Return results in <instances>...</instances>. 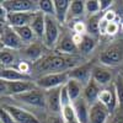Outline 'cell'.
<instances>
[{"label": "cell", "instance_id": "38", "mask_svg": "<svg viewBox=\"0 0 123 123\" xmlns=\"http://www.w3.org/2000/svg\"><path fill=\"white\" fill-rule=\"evenodd\" d=\"M48 123H65L62 115H49L48 116Z\"/></svg>", "mask_w": 123, "mask_h": 123}, {"label": "cell", "instance_id": "29", "mask_svg": "<svg viewBox=\"0 0 123 123\" xmlns=\"http://www.w3.org/2000/svg\"><path fill=\"white\" fill-rule=\"evenodd\" d=\"M100 28H101V33L102 35H106L108 37H113L116 36L119 30L122 28V25L117 21H113V22H106L104 20H101V25H100Z\"/></svg>", "mask_w": 123, "mask_h": 123}, {"label": "cell", "instance_id": "18", "mask_svg": "<svg viewBox=\"0 0 123 123\" xmlns=\"http://www.w3.org/2000/svg\"><path fill=\"white\" fill-rule=\"evenodd\" d=\"M36 12H12L7 16V25L11 27L28 26L32 22V18Z\"/></svg>", "mask_w": 123, "mask_h": 123}, {"label": "cell", "instance_id": "39", "mask_svg": "<svg viewBox=\"0 0 123 123\" xmlns=\"http://www.w3.org/2000/svg\"><path fill=\"white\" fill-rule=\"evenodd\" d=\"M112 123H123V118H122V117H121V118L118 117V118H116V119H115L113 122H112Z\"/></svg>", "mask_w": 123, "mask_h": 123}, {"label": "cell", "instance_id": "25", "mask_svg": "<svg viewBox=\"0 0 123 123\" xmlns=\"http://www.w3.org/2000/svg\"><path fill=\"white\" fill-rule=\"evenodd\" d=\"M101 20H102V12L98 14V15H95V16H89L87 20H86V33L92 36V37H96L101 33V28H100V25H101Z\"/></svg>", "mask_w": 123, "mask_h": 123}, {"label": "cell", "instance_id": "23", "mask_svg": "<svg viewBox=\"0 0 123 123\" xmlns=\"http://www.w3.org/2000/svg\"><path fill=\"white\" fill-rule=\"evenodd\" d=\"M17 54L18 50L1 48V54H0V62H1V68H12L17 64Z\"/></svg>", "mask_w": 123, "mask_h": 123}, {"label": "cell", "instance_id": "26", "mask_svg": "<svg viewBox=\"0 0 123 123\" xmlns=\"http://www.w3.org/2000/svg\"><path fill=\"white\" fill-rule=\"evenodd\" d=\"M96 46H97L96 37H92V36L85 33L84 37H83V41H81V43L79 44V52H80V54H83V55H89V54H91L95 50Z\"/></svg>", "mask_w": 123, "mask_h": 123}, {"label": "cell", "instance_id": "10", "mask_svg": "<svg viewBox=\"0 0 123 123\" xmlns=\"http://www.w3.org/2000/svg\"><path fill=\"white\" fill-rule=\"evenodd\" d=\"M53 52L59 54H65V55H73V57H79L80 54L79 47L75 44L73 39V35H69V33H63L60 36Z\"/></svg>", "mask_w": 123, "mask_h": 123}, {"label": "cell", "instance_id": "40", "mask_svg": "<svg viewBox=\"0 0 123 123\" xmlns=\"http://www.w3.org/2000/svg\"><path fill=\"white\" fill-rule=\"evenodd\" d=\"M122 70H123V65H122Z\"/></svg>", "mask_w": 123, "mask_h": 123}, {"label": "cell", "instance_id": "17", "mask_svg": "<svg viewBox=\"0 0 123 123\" xmlns=\"http://www.w3.org/2000/svg\"><path fill=\"white\" fill-rule=\"evenodd\" d=\"M0 79L5 81H35L32 75L21 73L17 68H1L0 70Z\"/></svg>", "mask_w": 123, "mask_h": 123}, {"label": "cell", "instance_id": "22", "mask_svg": "<svg viewBox=\"0 0 123 123\" xmlns=\"http://www.w3.org/2000/svg\"><path fill=\"white\" fill-rule=\"evenodd\" d=\"M70 4H71V1H69V0H54V7H55V16L54 17L57 18V21L60 25L67 22Z\"/></svg>", "mask_w": 123, "mask_h": 123}, {"label": "cell", "instance_id": "35", "mask_svg": "<svg viewBox=\"0 0 123 123\" xmlns=\"http://www.w3.org/2000/svg\"><path fill=\"white\" fill-rule=\"evenodd\" d=\"M102 20L106 22H113L117 21V14L115 10H107L106 12H102Z\"/></svg>", "mask_w": 123, "mask_h": 123}, {"label": "cell", "instance_id": "12", "mask_svg": "<svg viewBox=\"0 0 123 123\" xmlns=\"http://www.w3.org/2000/svg\"><path fill=\"white\" fill-rule=\"evenodd\" d=\"M96 63L87 62L85 64H80L71 70H69V76L70 79H74L79 83H81L84 86L89 84V81L92 79V69H94Z\"/></svg>", "mask_w": 123, "mask_h": 123}, {"label": "cell", "instance_id": "33", "mask_svg": "<svg viewBox=\"0 0 123 123\" xmlns=\"http://www.w3.org/2000/svg\"><path fill=\"white\" fill-rule=\"evenodd\" d=\"M85 10L89 16H95L101 14V7L98 0H87L85 1Z\"/></svg>", "mask_w": 123, "mask_h": 123}, {"label": "cell", "instance_id": "28", "mask_svg": "<svg viewBox=\"0 0 123 123\" xmlns=\"http://www.w3.org/2000/svg\"><path fill=\"white\" fill-rule=\"evenodd\" d=\"M15 31L17 32L18 37L21 38V41L25 43V46L32 44V43L36 42V41H38L30 25L28 26H22V27H15Z\"/></svg>", "mask_w": 123, "mask_h": 123}, {"label": "cell", "instance_id": "31", "mask_svg": "<svg viewBox=\"0 0 123 123\" xmlns=\"http://www.w3.org/2000/svg\"><path fill=\"white\" fill-rule=\"evenodd\" d=\"M113 86L117 94V100H118V107L123 110V74H118L115 78Z\"/></svg>", "mask_w": 123, "mask_h": 123}, {"label": "cell", "instance_id": "19", "mask_svg": "<svg viewBox=\"0 0 123 123\" xmlns=\"http://www.w3.org/2000/svg\"><path fill=\"white\" fill-rule=\"evenodd\" d=\"M71 106H73L80 123H90V105L84 97H80L79 100L74 101Z\"/></svg>", "mask_w": 123, "mask_h": 123}, {"label": "cell", "instance_id": "16", "mask_svg": "<svg viewBox=\"0 0 123 123\" xmlns=\"http://www.w3.org/2000/svg\"><path fill=\"white\" fill-rule=\"evenodd\" d=\"M111 112L100 101L90 106V123H107Z\"/></svg>", "mask_w": 123, "mask_h": 123}, {"label": "cell", "instance_id": "15", "mask_svg": "<svg viewBox=\"0 0 123 123\" xmlns=\"http://www.w3.org/2000/svg\"><path fill=\"white\" fill-rule=\"evenodd\" d=\"M98 101L104 106L107 107V110L111 112V113H113V112L116 111V108L118 107V100H117V94H116L113 84L101 89Z\"/></svg>", "mask_w": 123, "mask_h": 123}, {"label": "cell", "instance_id": "11", "mask_svg": "<svg viewBox=\"0 0 123 123\" xmlns=\"http://www.w3.org/2000/svg\"><path fill=\"white\" fill-rule=\"evenodd\" d=\"M44 44L43 42L42 43H39L38 41H36L35 43L32 44H28V46H25L21 50H20V54H21L22 59L24 60H27L30 62L31 64H35L37 63L38 60H41L46 54H44Z\"/></svg>", "mask_w": 123, "mask_h": 123}, {"label": "cell", "instance_id": "14", "mask_svg": "<svg viewBox=\"0 0 123 123\" xmlns=\"http://www.w3.org/2000/svg\"><path fill=\"white\" fill-rule=\"evenodd\" d=\"M62 87L46 91L47 111L49 112V115H62V111H63V106H62V101H60Z\"/></svg>", "mask_w": 123, "mask_h": 123}, {"label": "cell", "instance_id": "32", "mask_svg": "<svg viewBox=\"0 0 123 123\" xmlns=\"http://www.w3.org/2000/svg\"><path fill=\"white\" fill-rule=\"evenodd\" d=\"M62 117H63L65 123H80L76 115H75V111L73 108V106L69 105L63 107V111H62Z\"/></svg>", "mask_w": 123, "mask_h": 123}, {"label": "cell", "instance_id": "8", "mask_svg": "<svg viewBox=\"0 0 123 123\" xmlns=\"http://www.w3.org/2000/svg\"><path fill=\"white\" fill-rule=\"evenodd\" d=\"M1 7H4L9 14L12 12H37L38 1H31V0H6L1 1Z\"/></svg>", "mask_w": 123, "mask_h": 123}, {"label": "cell", "instance_id": "34", "mask_svg": "<svg viewBox=\"0 0 123 123\" xmlns=\"http://www.w3.org/2000/svg\"><path fill=\"white\" fill-rule=\"evenodd\" d=\"M71 30H73V33L85 35L86 33V22L83 21V20H76V21H74L73 26H71Z\"/></svg>", "mask_w": 123, "mask_h": 123}, {"label": "cell", "instance_id": "21", "mask_svg": "<svg viewBox=\"0 0 123 123\" xmlns=\"http://www.w3.org/2000/svg\"><path fill=\"white\" fill-rule=\"evenodd\" d=\"M31 28L35 32L37 39H42L43 41V36H44V30H46V15L42 14L41 11H37L32 18L31 22Z\"/></svg>", "mask_w": 123, "mask_h": 123}, {"label": "cell", "instance_id": "13", "mask_svg": "<svg viewBox=\"0 0 123 123\" xmlns=\"http://www.w3.org/2000/svg\"><path fill=\"white\" fill-rule=\"evenodd\" d=\"M92 80H95L101 87H106L113 84L115 78L111 68L101 64H95L92 69Z\"/></svg>", "mask_w": 123, "mask_h": 123}, {"label": "cell", "instance_id": "30", "mask_svg": "<svg viewBox=\"0 0 123 123\" xmlns=\"http://www.w3.org/2000/svg\"><path fill=\"white\" fill-rule=\"evenodd\" d=\"M38 10L46 16H55V7L54 0H42L38 1Z\"/></svg>", "mask_w": 123, "mask_h": 123}, {"label": "cell", "instance_id": "1", "mask_svg": "<svg viewBox=\"0 0 123 123\" xmlns=\"http://www.w3.org/2000/svg\"><path fill=\"white\" fill-rule=\"evenodd\" d=\"M80 57L65 55L53 52L52 54H46L41 60L35 63L32 65V71L38 74V78L47 74L64 73L80 65Z\"/></svg>", "mask_w": 123, "mask_h": 123}, {"label": "cell", "instance_id": "6", "mask_svg": "<svg viewBox=\"0 0 123 123\" xmlns=\"http://www.w3.org/2000/svg\"><path fill=\"white\" fill-rule=\"evenodd\" d=\"M59 22L54 16H46V30H44V36H43V44L47 49H53L55 48L58 41L62 36Z\"/></svg>", "mask_w": 123, "mask_h": 123}, {"label": "cell", "instance_id": "37", "mask_svg": "<svg viewBox=\"0 0 123 123\" xmlns=\"http://www.w3.org/2000/svg\"><path fill=\"white\" fill-rule=\"evenodd\" d=\"M115 1H111V0H101L100 1V7H101V12H106L107 10L111 9V6L113 5Z\"/></svg>", "mask_w": 123, "mask_h": 123}, {"label": "cell", "instance_id": "20", "mask_svg": "<svg viewBox=\"0 0 123 123\" xmlns=\"http://www.w3.org/2000/svg\"><path fill=\"white\" fill-rule=\"evenodd\" d=\"M101 86L96 83L95 80H90L89 84L85 85L84 87V92H83V97L86 100V102L91 106L94 105L95 102L98 101V96H100V92H101Z\"/></svg>", "mask_w": 123, "mask_h": 123}, {"label": "cell", "instance_id": "2", "mask_svg": "<svg viewBox=\"0 0 123 123\" xmlns=\"http://www.w3.org/2000/svg\"><path fill=\"white\" fill-rule=\"evenodd\" d=\"M98 64L108 68L123 65V38L111 42L98 54Z\"/></svg>", "mask_w": 123, "mask_h": 123}, {"label": "cell", "instance_id": "7", "mask_svg": "<svg viewBox=\"0 0 123 123\" xmlns=\"http://www.w3.org/2000/svg\"><path fill=\"white\" fill-rule=\"evenodd\" d=\"M0 39H1V48H9L20 52L25 47V43L18 37L15 28L9 25L1 26V37H0Z\"/></svg>", "mask_w": 123, "mask_h": 123}, {"label": "cell", "instance_id": "3", "mask_svg": "<svg viewBox=\"0 0 123 123\" xmlns=\"http://www.w3.org/2000/svg\"><path fill=\"white\" fill-rule=\"evenodd\" d=\"M15 101H17L18 104L26 105L28 107L32 108H38V110H47V100H46V91L39 89V87H35L32 90H30L25 94L17 95L14 97H10Z\"/></svg>", "mask_w": 123, "mask_h": 123}, {"label": "cell", "instance_id": "36", "mask_svg": "<svg viewBox=\"0 0 123 123\" xmlns=\"http://www.w3.org/2000/svg\"><path fill=\"white\" fill-rule=\"evenodd\" d=\"M0 121H1V123H17L14 119V117L4 108H1V112H0Z\"/></svg>", "mask_w": 123, "mask_h": 123}, {"label": "cell", "instance_id": "9", "mask_svg": "<svg viewBox=\"0 0 123 123\" xmlns=\"http://www.w3.org/2000/svg\"><path fill=\"white\" fill-rule=\"evenodd\" d=\"M1 108L6 110L10 115L14 117V119L17 123H41V121L37 118V116L32 112H28L27 110L16 106V105H9L3 104Z\"/></svg>", "mask_w": 123, "mask_h": 123}, {"label": "cell", "instance_id": "4", "mask_svg": "<svg viewBox=\"0 0 123 123\" xmlns=\"http://www.w3.org/2000/svg\"><path fill=\"white\" fill-rule=\"evenodd\" d=\"M69 80H70L69 71H64V73H54V74L42 75L39 78H36L35 83H36L37 87L42 89L44 91H48V90L62 87V86L67 85Z\"/></svg>", "mask_w": 123, "mask_h": 123}, {"label": "cell", "instance_id": "27", "mask_svg": "<svg viewBox=\"0 0 123 123\" xmlns=\"http://www.w3.org/2000/svg\"><path fill=\"white\" fill-rule=\"evenodd\" d=\"M85 14H86L85 1H81V0H74V1H71L68 18H71L73 21H76V20H81V17Z\"/></svg>", "mask_w": 123, "mask_h": 123}, {"label": "cell", "instance_id": "5", "mask_svg": "<svg viewBox=\"0 0 123 123\" xmlns=\"http://www.w3.org/2000/svg\"><path fill=\"white\" fill-rule=\"evenodd\" d=\"M36 87L35 81H5L1 80L0 90L3 97H14L17 95L25 94Z\"/></svg>", "mask_w": 123, "mask_h": 123}, {"label": "cell", "instance_id": "24", "mask_svg": "<svg viewBox=\"0 0 123 123\" xmlns=\"http://www.w3.org/2000/svg\"><path fill=\"white\" fill-rule=\"evenodd\" d=\"M67 90H68V94H69V97L71 100V104H73L74 101L79 100L80 97H83V92H84V85L79 83V81L74 80V79H70L67 85H65Z\"/></svg>", "mask_w": 123, "mask_h": 123}]
</instances>
